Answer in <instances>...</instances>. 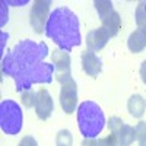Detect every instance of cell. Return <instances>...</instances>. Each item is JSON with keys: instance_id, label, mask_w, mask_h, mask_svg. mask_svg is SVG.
<instances>
[{"instance_id": "cell-1", "label": "cell", "mask_w": 146, "mask_h": 146, "mask_svg": "<svg viewBox=\"0 0 146 146\" xmlns=\"http://www.w3.org/2000/svg\"><path fill=\"white\" fill-rule=\"evenodd\" d=\"M48 47L45 42L23 40L3 57V75L15 79L18 92L31 91L34 83H51L54 64L45 63Z\"/></svg>"}, {"instance_id": "cell-2", "label": "cell", "mask_w": 146, "mask_h": 146, "mask_svg": "<svg viewBox=\"0 0 146 146\" xmlns=\"http://www.w3.org/2000/svg\"><path fill=\"white\" fill-rule=\"evenodd\" d=\"M45 35L51 38L60 50L72 51L80 44L79 19L69 7H57L53 10L45 25Z\"/></svg>"}, {"instance_id": "cell-3", "label": "cell", "mask_w": 146, "mask_h": 146, "mask_svg": "<svg viewBox=\"0 0 146 146\" xmlns=\"http://www.w3.org/2000/svg\"><path fill=\"white\" fill-rule=\"evenodd\" d=\"M78 123L85 139H95L105 126V117L101 107L94 101H83L78 107Z\"/></svg>"}, {"instance_id": "cell-4", "label": "cell", "mask_w": 146, "mask_h": 146, "mask_svg": "<svg viewBox=\"0 0 146 146\" xmlns=\"http://www.w3.org/2000/svg\"><path fill=\"white\" fill-rule=\"evenodd\" d=\"M22 111L18 102L3 100L0 104V127L6 135H18L22 130Z\"/></svg>"}, {"instance_id": "cell-5", "label": "cell", "mask_w": 146, "mask_h": 146, "mask_svg": "<svg viewBox=\"0 0 146 146\" xmlns=\"http://www.w3.org/2000/svg\"><path fill=\"white\" fill-rule=\"evenodd\" d=\"M50 6H51L50 0H36L32 5L29 22L32 29L36 34H41L42 31H45L47 21L50 18Z\"/></svg>"}, {"instance_id": "cell-6", "label": "cell", "mask_w": 146, "mask_h": 146, "mask_svg": "<svg viewBox=\"0 0 146 146\" xmlns=\"http://www.w3.org/2000/svg\"><path fill=\"white\" fill-rule=\"evenodd\" d=\"M53 64L56 72V79L60 83H66L72 79V60L70 56L63 50H54L53 51Z\"/></svg>"}, {"instance_id": "cell-7", "label": "cell", "mask_w": 146, "mask_h": 146, "mask_svg": "<svg viewBox=\"0 0 146 146\" xmlns=\"http://www.w3.org/2000/svg\"><path fill=\"white\" fill-rule=\"evenodd\" d=\"M108 127L111 130V133H114L118 137L121 146H130L136 139V129L123 123V120L120 117H111L108 120Z\"/></svg>"}, {"instance_id": "cell-8", "label": "cell", "mask_w": 146, "mask_h": 146, "mask_svg": "<svg viewBox=\"0 0 146 146\" xmlns=\"http://www.w3.org/2000/svg\"><path fill=\"white\" fill-rule=\"evenodd\" d=\"M78 102V85L76 82L70 79L69 82L62 85L60 89V105L66 114H72L76 110Z\"/></svg>"}, {"instance_id": "cell-9", "label": "cell", "mask_w": 146, "mask_h": 146, "mask_svg": "<svg viewBox=\"0 0 146 146\" xmlns=\"http://www.w3.org/2000/svg\"><path fill=\"white\" fill-rule=\"evenodd\" d=\"M54 111V102L50 92L47 89L41 88L36 92V98H35V113L36 117L40 120H47Z\"/></svg>"}, {"instance_id": "cell-10", "label": "cell", "mask_w": 146, "mask_h": 146, "mask_svg": "<svg viewBox=\"0 0 146 146\" xmlns=\"http://www.w3.org/2000/svg\"><path fill=\"white\" fill-rule=\"evenodd\" d=\"M111 38L110 32L105 28H98V29H92L91 32H88L86 35V45L88 50L91 51H100L107 45L108 40Z\"/></svg>"}, {"instance_id": "cell-11", "label": "cell", "mask_w": 146, "mask_h": 146, "mask_svg": "<svg viewBox=\"0 0 146 146\" xmlns=\"http://www.w3.org/2000/svg\"><path fill=\"white\" fill-rule=\"evenodd\" d=\"M82 69L88 76L95 78L102 69V62L94 51L85 50L82 53Z\"/></svg>"}, {"instance_id": "cell-12", "label": "cell", "mask_w": 146, "mask_h": 146, "mask_svg": "<svg viewBox=\"0 0 146 146\" xmlns=\"http://www.w3.org/2000/svg\"><path fill=\"white\" fill-rule=\"evenodd\" d=\"M127 47L133 53L143 51L146 48V29L137 28L135 32H131L127 40Z\"/></svg>"}, {"instance_id": "cell-13", "label": "cell", "mask_w": 146, "mask_h": 146, "mask_svg": "<svg viewBox=\"0 0 146 146\" xmlns=\"http://www.w3.org/2000/svg\"><path fill=\"white\" fill-rule=\"evenodd\" d=\"M127 108H129V113L135 118H140L145 114L146 101L143 100L142 95H133V96H130V100L127 102Z\"/></svg>"}, {"instance_id": "cell-14", "label": "cell", "mask_w": 146, "mask_h": 146, "mask_svg": "<svg viewBox=\"0 0 146 146\" xmlns=\"http://www.w3.org/2000/svg\"><path fill=\"white\" fill-rule=\"evenodd\" d=\"M102 28H105L111 36H115L121 28V18L117 12L114 10L113 13H110L105 19H102Z\"/></svg>"}, {"instance_id": "cell-15", "label": "cell", "mask_w": 146, "mask_h": 146, "mask_svg": "<svg viewBox=\"0 0 146 146\" xmlns=\"http://www.w3.org/2000/svg\"><path fill=\"white\" fill-rule=\"evenodd\" d=\"M95 9L98 12V15L102 19H105L110 13H113L114 12V7H113V2H110V0H95Z\"/></svg>"}, {"instance_id": "cell-16", "label": "cell", "mask_w": 146, "mask_h": 146, "mask_svg": "<svg viewBox=\"0 0 146 146\" xmlns=\"http://www.w3.org/2000/svg\"><path fill=\"white\" fill-rule=\"evenodd\" d=\"M136 23L142 29H146V2H140L136 7Z\"/></svg>"}, {"instance_id": "cell-17", "label": "cell", "mask_w": 146, "mask_h": 146, "mask_svg": "<svg viewBox=\"0 0 146 146\" xmlns=\"http://www.w3.org/2000/svg\"><path fill=\"white\" fill-rule=\"evenodd\" d=\"M56 143H57V146H72V143H73L72 133L69 130H60L57 133Z\"/></svg>"}, {"instance_id": "cell-18", "label": "cell", "mask_w": 146, "mask_h": 146, "mask_svg": "<svg viewBox=\"0 0 146 146\" xmlns=\"http://www.w3.org/2000/svg\"><path fill=\"white\" fill-rule=\"evenodd\" d=\"M136 129V139L139 140V146H146V121H139Z\"/></svg>"}, {"instance_id": "cell-19", "label": "cell", "mask_w": 146, "mask_h": 146, "mask_svg": "<svg viewBox=\"0 0 146 146\" xmlns=\"http://www.w3.org/2000/svg\"><path fill=\"white\" fill-rule=\"evenodd\" d=\"M96 146H121V143H120L118 137L114 135V133H111L110 136L96 140Z\"/></svg>"}, {"instance_id": "cell-20", "label": "cell", "mask_w": 146, "mask_h": 146, "mask_svg": "<svg viewBox=\"0 0 146 146\" xmlns=\"http://www.w3.org/2000/svg\"><path fill=\"white\" fill-rule=\"evenodd\" d=\"M35 98H36V92H32V91H25L22 92V104L25 105L27 108H31V107H35Z\"/></svg>"}, {"instance_id": "cell-21", "label": "cell", "mask_w": 146, "mask_h": 146, "mask_svg": "<svg viewBox=\"0 0 146 146\" xmlns=\"http://www.w3.org/2000/svg\"><path fill=\"white\" fill-rule=\"evenodd\" d=\"M140 76H142V80H143V83L146 85V60L142 63V66H140Z\"/></svg>"}, {"instance_id": "cell-22", "label": "cell", "mask_w": 146, "mask_h": 146, "mask_svg": "<svg viewBox=\"0 0 146 146\" xmlns=\"http://www.w3.org/2000/svg\"><path fill=\"white\" fill-rule=\"evenodd\" d=\"M82 146H96V140L95 139H85L82 142Z\"/></svg>"}]
</instances>
